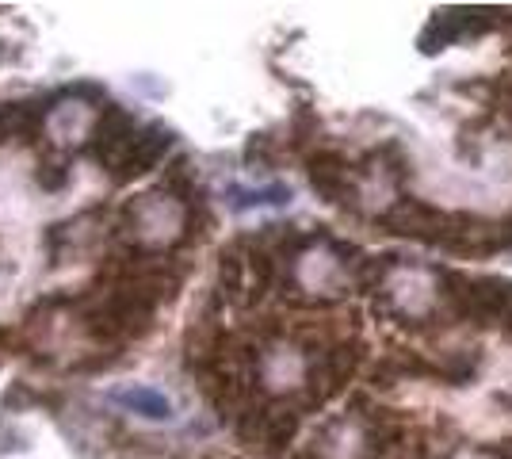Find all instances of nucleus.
<instances>
[{
    "label": "nucleus",
    "mask_w": 512,
    "mask_h": 459,
    "mask_svg": "<svg viewBox=\"0 0 512 459\" xmlns=\"http://www.w3.org/2000/svg\"><path fill=\"white\" fill-rule=\"evenodd\" d=\"M172 146V131L165 123H146L142 131L134 134V142L127 146V153L107 169L115 184H130L134 176H146L150 169L161 165V157L169 153Z\"/></svg>",
    "instance_id": "0eeeda50"
},
{
    "label": "nucleus",
    "mask_w": 512,
    "mask_h": 459,
    "mask_svg": "<svg viewBox=\"0 0 512 459\" xmlns=\"http://www.w3.org/2000/svg\"><path fill=\"white\" fill-rule=\"evenodd\" d=\"M398 264V257H367V261H356V272H352V280H356V287H363V291H375V287L383 284L386 276H390V268Z\"/></svg>",
    "instance_id": "9b49d317"
},
{
    "label": "nucleus",
    "mask_w": 512,
    "mask_h": 459,
    "mask_svg": "<svg viewBox=\"0 0 512 459\" xmlns=\"http://www.w3.org/2000/svg\"><path fill=\"white\" fill-rule=\"evenodd\" d=\"M111 402L130 410V414L146 417V421H169L172 417V402L153 387H115Z\"/></svg>",
    "instance_id": "1a4fd4ad"
},
{
    "label": "nucleus",
    "mask_w": 512,
    "mask_h": 459,
    "mask_svg": "<svg viewBox=\"0 0 512 459\" xmlns=\"http://www.w3.org/2000/svg\"><path fill=\"white\" fill-rule=\"evenodd\" d=\"M69 184V165L65 161H43L39 165V188L43 192H62Z\"/></svg>",
    "instance_id": "f8f14e48"
},
{
    "label": "nucleus",
    "mask_w": 512,
    "mask_h": 459,
    "mask_svg": "<svg viewBox=\"0 0 512 459\" xmlns=\"http://www.w3.org/2000/svg\"><path fill=\"white\" fill-rule=\"evenodd\" d=\"M505 23H512L509 8H440L428 27L421 31V54H440L444 46H455L463 39H478V35H490L501 31Z\"/></svg>",
    "instance_id": "20e7f679"
},
{
    "label": "nucleus",
    "mask_w": 512,
    "mask_h": 459,
    "mask_svg": "<svg viewBox=\"0 0 512 459\" xmlns=\"http://www.w3.org/2000/svg\"><path fill=\"white\" fill-rule=\"evenodd\" d=\"M291 199V188H283V184H272V188H260V192H249V188H230V203H234L237 211H249V207H279V203H287Z\"/></svg>",
    "instance_id": "9d476101"
},
{
    "label": "nucleus",
    "mask_w": 512,
    "mask_h": 459,
    "mask_svg": "<svg viewBox=\"0 0 512 459\" xmlns=\"http://www.w3.org/2000/svg\"><path fill=\"white\" fill-rule=\"evenodd\" d=\"M505 333H509V337H512V318H509V322H505Z\"/></svg>",
    "instance_id": "4468645a"
},
{
    "label": "nucleus",
    "mask_w": 512,
    "mask_h": 459,
    "mask_svg": "<svg viewBox=\"0 0 512 459\" xmlns=\"http://www.w3.org/2000/svg\"><path fill=\"white\" fill-rule=\"evenodd\" d=\"M379 226H383L386 234H394V238H409V241H421V245H448L451 234H455V226H459V215H451V211H440V207H432L425 199H394L390 207H386L383 215H379Z\"/></svg>",
    "instance_id": "39448f33"
},
{
    "label": "nucleus",
    "mask_w": 512,
    "mask_h": 459,
    "mask_svg": "<svg viewBox=\"0 0 512 459\" xmlns=\"http://www.w3.org/2000/svg\"><path fill=\"white\" fill-rule=\"evenodd\" d=\"M302 414H306V406H302L299 398L256 402L253 410H245L234 421L237 437L245 440V444H253V448H260V452H268V456H279V452H287V444L299 433Z\"/></svg>",
    "instance_id": "f03ea898"
},
{
    "label": "nucleus",
    "mask_w": 512,
    "mask_h": 459,
    "mask_svg": "<svg viewBox=\"0 0 512 459\" xmlns=\"http://www.w3.org/2000/svg\"><path fill=\"white\" fill-rule=\"evenodd\" d=\"M138 131H142V127H138V119H134L127 108L107 104V108L100 111V119H96L92 134H88V153H92L104 169H111V165L127 153V146L134 142V134Z\"/></svg>",
    "instance_id": "6e6552de"
},
{
    "label": "nucleus",
    "mask_w": 512,
    "mask_h": 459,
    "mask_svg": "<svg viewBox=\"0 0 512 459\" xmlns=\"http://www.w3.org/2000/svg\"><path fill=\"white\" fill-rule=\"evenodd\" d=\"M306 173H310V188L321 199L337 203V207H356L360 188H356V169L352 161L337 150H318L306 157Z\"/></svg>",
    "instance_id": "423d86ee"
},
{
    "label": "nucleus",
    "mask_w": 512,
    "mask_h": 459,
    "mask_svg": "<svg viewBox=\"0 0 512 459\" xmlns=\"http://www.w3.org/2000/svg\"><path fill=\"white\" fill-rule=\"evenodd\" d=\"M440 295L448 322H509L512 318V280L505 276H467V272H440Z\"/></svg>",
    "instance_id": "f257e3e1"
},
{
    "label": "nucleus",
    "mask_w": 512,
    "mask_h": 459,
    "mask_svg": "<svg viewBox=\"0 0 512 459\" xmlns=\"http://www.w3.org/2000/svg\"><path fill=\"white\" fill-rule=\"evenodd\" d=\"M272 157H276V138H272V134H253L249 146H245V161H249V165H256V161L272 165Z\"/></svg>",
    "instance_id": "ddd939ff"
},
{
    "label": "nucleus",
    "mask_w": 512,
    "mask_h": 459,
    "mask_svg": "<svg viewBox=\"0 0 512 459\" xmlns=\"http://www.w3.org/2000/svg\"><path fill=\"white\" fill-rule=\"evenodd\" d=\"M360 364H363L360 341H341V345H333V349L314 352V360H310V368H306V383H302V394H299L306 414H310V410H321L329 398H337V394L356 379Z\"/></svg>",
    "instance_id": "7ed1b4c3"
}]
</instances>
